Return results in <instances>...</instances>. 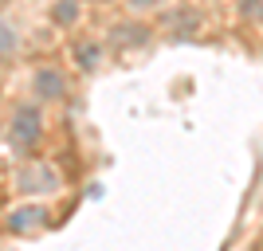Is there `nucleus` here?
I'll list each match as a JSON object with an SVG mask.
<instances>
[{
  "mask_svg": "<svg viewBox=\"0 0 263 251\" xmlns=\"http://www.w3.org/2000/svg\"><path fill=\"white\" fill-rule=\"evenodd\" d=\"M71 16H75V0H63V4H59V8H55V20H71Z\"/></svg>",
  "mask_w": 263,
  "mask_h": 251,
  "instance_id": "6e6552de",
  "label": "nucleus"
},
{
  "mask_svg": "<svg viewBox=\"0 0 263 251\" xmlns=\"http://www.w3.org/2000/svg\"><path fill=\"white\" fill-rule=\"evenodd\" d=\"M79 55V59H83V67H87V71H90V67H99V47H95V44H83V51H75Z\"/></svg>",
  "mask_w": 263,
  "mask_h": 251,
  "instance_id": "423d86ee",
  "label": "nucleus"
},
{
  "mask_svg": "<svg viewBox=\"0 0 263 251\" xmlns=\"http://www.w3.org/2000/svg\"><path fill=\"white\" fill-rule=\"evenodd\" d=\"M12 47V35H8V28H0V55Z\"/></svg>",
  "mask_w": 263,
  "mask_h": 251,
  "instance_id": "1a4fd4ad",
  "label": "nucleus"
},
{
  "mask_svg": "<svg viewBox=\"0 0 263 251\" xmlns=\"http://www.w3.org/2000/svg\"><path fill=\"white\" fill-rule=\"evenodd\" d=\"M204 32V16L193 4H173V12L165 16V35L169 40H197Z\"/></svg>",
  "mask_w": 263,
  "mask_h": 251,
  "instance_id": "f257e3e1",
  "label": "nucleus"
},
{
  "mask_svg": "<svg viewBox=\"0 0 263 251\" xmlns=\"http://www.w3.org/2000/svg\"><path fill=\"white\" fill-rule=\"evenodd\" d=\"M169 0H130V8L134 12H157V8H165Z\"/></svg>",
  "mask_w": 263,
  "mask_h": 251,
  "instance_id": "0eeeda50",
  "label": "nucleus"
},
{
  "mask_svg": "<svg viewBox=\"0 0 263 251\" xmlns=\"http://www.w3.org/2000/svg\"><path fill=\"white\" fill-rule=\"evenodd\" d=\"M35 87L44 90L47 99H59V94L67 90V83H63V75H59V71H40V79H35Z\"/></svg>",
  "mask_w": 263,
  "mask_h": 251,
  "instance_id": "7ed1b4c3",
  "label": "nucleus"
},
{
  "mask_svg": "<svg viewBox=\"0 0 263 251\" xmlns=\"http://www.w3.org/2000/svg\"><path fill=\"white\" fill-rule=\"evenodd\" d=\"M40 138V118H35V110H24V118H20V145L35 142Z\"/></svg>",
  "mask_w": 263,
  "mask_h": 251,
  "instance_id": "39448f33",
  "label": "nucleus"
},
{
  "mask_svg": "<svg viewBox=\"0 0 263 251\" xmlns=\"http://www.w3.org/2000/svg\"><path fill=\"white\" fill-rule=\"evenodd\" d=\"M236 20L240 24H263V0H236Z\"/></svg>",
  "mask_w": 263,
  "mask_h": 251,
  "instance_id": "20e7f679",
  "label": "nucleus"
},
{
  "mask_svg": "<svg viewBox=\"0 0 263 251\" xmlns=\"http://www.w3.org/2000/svg\"><path fill=\"white\" fill-rule=\"evenodd\" d=\"M110 40H114L118 47H138V44L149 40V28H145V24H118Z\"/></svg>",
  "mask_w": 263,
  "mask_h": 251,
  "instance_id": "f03ea898",
  "label": "nucleus"
}]
</instances>
